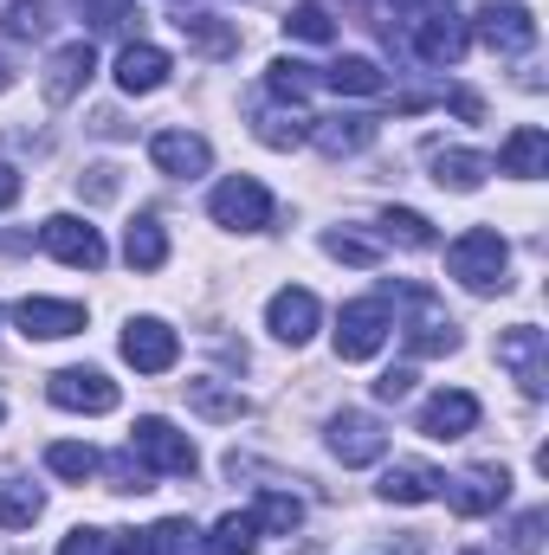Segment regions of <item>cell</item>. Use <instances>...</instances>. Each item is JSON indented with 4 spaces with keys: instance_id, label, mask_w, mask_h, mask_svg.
Wrapping results in <instances>:
<instances>
[{
    "instance_id": "cell-1",
    "label": "cell",
    "mask_w": 549,
    "mask_h": 555,
    "mask_svg": "<svg viewBox=\"0 0 549 555\" xmlns=\"http://www.w3.org/2000/svg\"><path fill=\"white\" fill-rule=\"evenodd\" d=\"M446 272L459 278L465 291H478V297H491V291H505L511 284V246H505V233H491V227H472V233H459L452 246H446Z\"/></svg>"
},
{
    "instance_id": "cell-2",
    "label": "cell",
    "mask_w": 549,
    "mask_h": 555,
    "mask_svg": "<svg viewBox=\"0 0 549 555\" xmlns=\"http://www.w3.org/2000/svg\"><path fill=\"white\" fill-rule=\"evenodd\" d=\"M130 459H137L149 478H194V465H201L194 439H188V433H175L168 420H155V414L130 426Z\"/></svg>"
},
{
    "instance_id": "cell-3",
    "label": "cell",
    "mask_w": 549,
    "mask_h": 555,
    "mask_svg": "<svg viewBox=\"0 0 549 555\" xmlns=\"http://www.w3.org/2000/svg\"><path fill=\"white\" fill-rule=\"evenodd\" d=\"M388 330H395L388 297H356V304H343V323H336V356H343V362H369V356L388 343Z\"/></svg>"
},
{
    "instance_id": "cell-4",
    "label": "cell",
    "mask_w": 549,
    "mask_h": 555,
    "mask_svg": "<svg viewBox=\"0 0 549 555\" xmlns=\"http://www.w3.org/2000/svg\"><path fill=\"white\" fill-rule=\"evenodd\" d=\"M207 214H214L220 227H233V233H259V227H272V194H266L253 175H227V181L214 188Z\"/></svg>"
},
{
    "instance_id": "cell-5",
    "label": "cell",
    "mask_w": 549,
    "mask_h": 555,
    "mask_svg": "<svg viewBox=\"0 0 549 555\" xmlns=\"http://www.w3.org/2000/svg\"><path fill=\"white\" fill-rule=\"evenodd\" d=\"M498 362L518 375V388H524L531 401H544V388H549V336L544 330H531V323L505 330V336H498Z\"/></svg>"
},
{
    "instance_id": "cell-6",
    "label": "cell",
    "mask_w": 549,
    "mask_h": 555,
    "mask_svg": "<svg viewBox=\"0 0 549 555\" xmlns=\"http://www.w3.org/2000/svg\"><path fill=\"white\" fill-rule=\"evenodd\" d=\"M39 246L59 259V266H78V272H98L111 253H104V240H98V227H85L78 214H52L46 227H39Z\"/></svg>"
},
{
    "instance_id": "cell-7",
    "label": "cell",
    "mask_w": 549,
    "mask_h": 555,
    "mask_svg": "<svg viewBox=\"0 0 549 555\" xmlns=\"http://www.w3.org/2000/svg\"><path fill=\"white\" fill-rule=\"evenodd\" d=\"M439 498H446L459 517H491V511L511 498V472H505V465H472V472L446 478V485H439Z\"/></svg>"
},
{
    "instance_id": "cell-8",
    "label": "cell",
    "mask_w": 549,
    "mask_h": 555,
    "mask_svg": "<svg viewBox=\"0 0 549 555\" xmlns=\"http://www.w3.org/2000/svg\"><path fill=\"white\" fill-rule=\"evenodd\" d=\"M408 297V330H401V343H408V356H446V349H459V330H452V317L433 304V291H401Z\"/></svg>"
},
{
    "instance_id": "cell-9",
    "label": "cell",
    "mask_w": 549,
    "mask_h": 555,
    "mask_svg": "<svg viewBox=\"0 0 549 555\" xmlns=\"http://www.w3.org/2000/svg\"><path fill=\"white\" fill-rule=\"evenodd\" d=\"M46 395H52V408H65V414H111V408H117V382H111L104 369H59V375L46 382Z\"/></svg>"
},
{
    "instance_id": "cell-10",
    "label": "cell",
    "mask_w": 549,
    "mask_h": 555,
    "mask_svg": "<svg viewBox=\"0 0 549 555\" xmlns=\"http://www.w3.org/2000/svg\"><path fill=\"white\" fill-rule=\"evenodd\" d=\"M124 362H130L137 375H168V369L181 362V336H175L162 317H137V323L124 330Z\"/></svg>"
},
{
    "instance_id": "cell-11",
    "label": "cell",
    "mask_w": 549,
    "mask_h": 555,
    "mask_svg": "<svg viewBox=\"0 0 549 555\" xmlns=\"http://www.w3.org/2000/svg\"><path fill=\"white\" fill-rule=\"evenodd\" d=\"M91 72H98V46H91V39H72V46H59V52L46 59V78H39L46 104H72V98L91 85Z\"/></svg>"
},
{
    "instance_id": "cell-12",
    "label": "cell",
    "mask_w": 549,
    "mask_h": 555,
    "mask_svg": "<svg viewBox=\"0 0 549 555\" xmlns=\"http://www.w3.org/2000/svg\"><path fill=\"white\" fill-rule=\"evenodd\" d=\"M478 39L491 46V52H531L537 46V20H531V7H518V0H491V7H478Z\"/></svg>"
},
{
    "instance_id": "cell-13",
    "label": "cell",
    "mask_w": 549,
    "mask_h": 555,
    "mask_svg": "<svg viewBox=\"0 0 549 555\" xmlns=\"http://www.w3.org/2000/svg\"><path fill=\"white\" fill-rule=\"evenodd\" d=\"M13 323H20L33 343H59V336H78V330H85V304H65V297H20V304H13Z\"/></svg>"
},
{
    "instance_id": "cell-14",
    "label": "cell",
    "mask_w": 549,
    "mask_h": 555,
    "mask_svg": "<svg viewBox=\"0 0 549 555\" xmlns=\"http://www.w3.org/2000/svg\"><path fill=\"white\" fill-rule=\"evenodd\" d=\"M330 452H336L343 465H375V459L388 452V433H382V420L375 414L343 408V414L330 420Z\"/></svg>"
},
{
    "instance_id": "cell-15",
    "label": "cell",
    "mask_w": 549,
    "mask_h": 555,
    "mask_svg": "<svg viewBox=\"0 0 549 555\" xmlns=\"http://www.w3.org/2000/svg\"><path fill=\"white\" fill-rule=\"evenodd\" d=\"M149 162H155L162 175L194 181V175L214 168V149H207V137H194V130H155V137H149Z\"/></svg>"
},
{
    "instance_id": "cell-16",
    "label": "cell",
    "mask_w": 549,
    "mask_h": 555,
    "mask_svg": "<svg viewBox=\"0 0 549 555\" xmlns=\"http://www.w3.org/2000/svg\"><path fill=\"white\" fill-rule=\"evenodd\" d=\"M465 46H472V33H465L459 13L439 7V13H426V20H413V52H420L426 65H459Z\"/></svg>"
},
{
    "instance_id": "cell-17",
    "label": "cell",
    "mask_w": 549,
    "mask_h": 555,
    "mask_svg": "<svg viewBox=\"0 0 549 555\" xmlns=\"http://www.w3.org/2000/svg\"><path fill=\"white\" fill-rule=\"evenodd\" d=\"M266 323H272L278 343H291V349H297V343H310V336H317L323 304H317L310 291H297V284H291V291H278L272 304H266Z\"/></svg>"
},
{
    "instance_id": "cell-18",
    "label": "cell",
    "mask_w": 549,
    "mask_h": 555,
    "mask_svg": "<svg viewBox=\"0 0 549 555\" xmlns=\"http://www.w3.org/2000/svg\"><path fill=\"white\" fill-rule=\"evenodd\" d=\"M472 426H478V395H465V388H446V395H433L420 408V433L426 439H465Z\"/></svg>"
},
{
    "instance_id": "cell-19",
    "label": "cell",
    "mask_w": 549,
    "mask_h": 555,
    "mask_svg": "<svg viewBox=\"0 0 549 555\" xmlns=\"http://www.w3.org/2000/svg\"><path fill=\"white\" fill-rule=\"evenodd\" d=\"M168 72H175V65H168V52H162V46H124V52H117V85H124L130 98L162 91V85H168Z\"/></svg>"
},
{
    "instance_id": "cell-20",
    "label": "cell",
    "mask_w": 549,
    "mask_h": 555,
    "mask_svg": "<svg viewBox=\"0 0 549 555\" xmlns=\"http://www.w3.org/2000/svg\"><path fill=\"white\" fill-rule=\"evenodd\" d=\"M310 142H317L330 162L362 155V149L375 142V117H310Z\"/></svg>"
},
{
    "instance_id": "cell-21",
    "label": "cell",
    "mask_w": 549,
    "mask_h": 555,
    "mask_svg": "<svg viewBox=\"0 0 549 555\" xmlns=\"http://www.w3.org/2000/svg\"><path fill=\"white\" fill-rule=\"evenodd\" d=\"M498 168H505V175H518V181H537V175H549V137L537 130V124L511 130V137H505V149H498Z\"/></svg>"
},
{
    "instance_id": "cell-22",
    "label": "cell",
    "mask_w": 549,
    "mask_h": 555,
    "mask_svg": "<svg viewBox=\"0 0 549 555\" xmlns=\"http://www.w3.org/2000/svg\"><path fill=\"white\" fill-rule=\"evenodd\" d=\"M336 98H382L388 91V72L375 65V59H336V65H323L317 72Z\"/></svg>"
},
{
    "instance_id": "cell-23",
    "label": "cell",
    "mask_w": 549,
    "mask_h": 555,
    "mask_svg": "<svg viewBox=\"0 0 549 555\" xmlns=\"http://www.w3.org/2000/svg\"><path fill=\"white\" fill-rule=\"evenodd\" d=\"M175 26H181V39H188L194 52H207V59H233V52H240V26H227L220 13H181Z\"/></svg>"
},
{
    "instance_id": "cell-24",
    "label": "cell",
    "mask_w": 549,
    "mask_h": 555,
    "mask_svg": "<svg viewBox=\"0 0 549 555\" xmlns=\"http://www.w3.org/2000/svg\"><path fill=\"white\" fill-rule=\"evenodd\" d=\"M485 175H491L485 155H472V149H433V181H439V188H452V194H478Z\"/></svg>"
},
{
    "instance_id": "cell-25",
    "label": "cell",
    "mask_w": 549,
    "mask_h": 555,
    "mask_svg": "<svg viewBox=\"0 0 549 555\" xmlns=\"http://www.w3.org/2000/svg\"><path fill=\"white\" fill-rule=\"evenodd\" d=\"M439 485H446V478H439L433 465H388L375 491H382L388 504H433V498H439Z\"/></svg>"
},
{
    "instance_id": "cell-26",
    "label": "cell",
    "mask_w": 549,
    "mask_h": 555,
    "mask_svg": "<svg viewBox=\"0 0 549 555\" xmlns=\"http://www.w3.org/2000/svg\"><path fill=\"white\" fill-rule=\"evenodd\" d=\"M188 408L201 420H246V395L227 388V382H214V375H194L188 382Z\"/></svg>"
},
{
    "instance_id": "cell-27",
    "label": "cell",
    "mask_w": 549,
    "mask_h": 555,
    "mask_svg": "<svg viewBox=\"0 0 549 555\" xmlns=\"http://www.w3.org/2000/svg\"><path fill=\"white\" fill-rule=\"evenodd\" d=\"M317 85H323L317 65H304V59H272V65H266V91H272L278 104H291V111H297Z\"/></svg>"
},
{
    "instance_id": "cell-28",
    "label": "cell",
    "mask_w": 549,
    "mask_h": 555,
    "mask_svg": "<svg viewBox=\"0 0 549 555\" xmlns=\"http://www.w3.org/2000/svg\"><path fill=\"white\" fill-rule=\"evenodd\" d=\"M124 259H130V272H162V266H168V233H162V220H130Z\"/></svg>"
},
{
    "instance_id": "cell-29",
    "label": "cell",
    "mask_w": 549,
    "mask_h": 555,
    "mask_svg": "<svg viewBox=\"0 0 549 555\" xmlns=\"http://www.w3.org/2000/svg\"><path fill=\"white\" fill-rule=\"evenodd\" d=\"M382 233H388L395 246H408V253H433V246H439L433 220H426V214H413V207H388V214H382Z\"/></svg>"
},
{
    "instance_id": "cell-30",
    "label": "cell",
    "mask_w": 549,
    "mask_h": 555,
    "mask_svg": "<svg viewBox=\"0 0 549 555\" xmlns=\"http://www.w3.org/2000/svg\"><path fill=\"white\" fill-rule=\"evenodd\" d=\"M98 465H104V459H98L91 446H78V439H59V446H46V472H52V478H72V485H85Z\"/></svg>"
},
{
    "instance_id": "cell-31",
    "label": "cell",
    "mask_w": 549,
    "mask_h": 555,
    "mask_svg": "<svg viewBox=\"0 0 549 555\" xmlns=\"http://www.w3.org/2000/svg\"><path fill=\"white\" fill-rule=\"evenodd\" d=\"M0 33H7V39H46V33H52V7H46V0H7Z\"/></svg>"
},
{
    "instance_id": "cell-32",
    "label": "cell",
    "mask_w": 549,
    "mask_h": 555,
    "mask_svg": "<svg viewBox=\"0 0 549 555\" xmlns=\"http://www.w3.org/2000/svg\"><path fill=\"white\" fill-rule=\"evenodd\" d=\"M253 524H259L266 537H291V530L304 524V504H297L291 491H266V498L253 504Z\"/></svg>"
},
{
    "instance_id": "cell-33",
    "label": "cell",
    "mask_w": 549,
    "mask_h": 555,
    "mask_svg": "<svg viewBox=\"0 0 549 555\" xmlns=\"http://www.w3.org/2000/svg\"><path fill=\"white\" fill-rule=\"evenodd\" d=\"M253 543H259V524H253V511L240 517H220L214 524V537H207V555H253Z\"/></svg>"
},
{
    "instance_id": "cell-34",
    "label": "cell",
    "mask_w": 549,
    "mask_h": 555,
    "mask_svg": "<svg viewBox=\"0 0 549 555\" xmlns=\"http://www.w3.org/2000/svg\"><path fill=\"white\" fill-rule=\"evenodd\" d=\"M39 511H46V498H39L33 485H7V491H0V530H33Z\"/></svg>"
},
{
    "instance_id": "cell-35",
    "label": "cell",
    "mask_w": 549,
    "mask_h": 555,
    "mask_svg": "<svg viewBox=\"0 0 549 555\" xmlns=\"http://www.w3.org/2000/svg\"><path fill=\"white\" fill-rule=\"evenodd\" d=\"M259 142L266 149H297V142H310V117L304 111H266L259 117Z\"/></svg>"
},
{
    "instance_id": "cell-36",
    "label": "cell",
    "mask_w": 549,
    "mask_h": 555,
    "mask_svg": "<svg viewBox=\"0 0 549 555\" xmlns=\"http://www.w3.org/2000/svg\"><path fill=\"white\" fill-rule=\"evenodd\" d=\"M284 33H291V39H310V46H330V39H336V20H330L317 0H304V7L284 13Z\"/></svg>"
},
{
    "instance_id": "cell-37",
    "label": "cell",
    "mask_w": 549,
    "mask_h": 555,
    "mask_svg": "<svg viewBox=\"0 0 549 555\" xmlns=\"http://www.w3.org/2000/svg\"><path fill=\"white\" fill-rule=\"evenodd\" d=\"M149 543H155V555H207L201 530H194L188 517H168V524H155V530H149Z\"/></svg>"
},
{
    "instance_id": "cell-38",
    "label": "cell",
    "mask_w": 549,
    "mask_h": 555,
    "mask_svg": "<svg viewBox=\"0 0 549 555\" xmlns=\"http://www.w3.org/2000/svg\"><path fill=\"white\" fill-rule=\"evenodd\" d=\"M544 530H549L544 511H524V517L511 524V550H518V555H537V550H544Z\"/></svg>"
},
{
    "instance_id": "cell-39",
    "label": "cell",
    "mask_w": 549,
    "mask_h": 555,
    "mask_svg": "<svg viewBox=\"0 0 549 555\" xmlns=\"http://www.w3.org/2000/svg\"><path fill=\"white\" fill-rule=\"evenodd\" d=\"M323 253H330V259H343V266H375V246H369V240H356V233H330V240H323Z\"/></svg>"
},
{
    "instance_id": "cell-40",
    "label": "cell",
    "mask_w": 549,
    "mask_h": 555,
    "mask_svg": "<svg viewBox=\"0 0 549 555\" xmlns=\"http://www.w3.org/2000/svg\"><path fill=\"white\" fill-rule=\"evenodd\" d=\"M59 555H117V537L111 530H72L59 543Z\"/></svg>"
},
{
    "instance_id": "cell-41",
    "label": "cell",
    "mask_w": 549,
    "mask_h": 555,
    "mask_svg": "<svg viewBox=\"0 0 549 555\" xmlns=\"http://www.w3.org/2000/svg\"><path fill=\"white\" fill-rule=\"evenodd\" d=\"M117 175H124V168H111V162H104V168L78 175V194H85V201H117V188H124Z\"/></svg>"
},
{
    "instance_id": "cell-42",
    "label": "cell",
    "mask_w": 549,
    "mask_h": 555,
    "mask_svg": "<svg viewBox=\"0 0 549 555\" xmlns=\"http://www.w3.org/2000/svg\"><path fill=\"white\" fill-rule=\"evenodd\" d=\"M78 7H85V20H91V26H104V33H111V26H124V20L137 13V0H78Z\"/></svg>"
},
{
    "instance_id": "cell-43",
    "label": "cell",
    "mask_w": 549,
    "mask_h": 555,
    "mask_svg": "<svg viewBox=\"0 0 549 555\" xmlns=\"http://www.w3.org/2000/svg\"><path fill=\"white\" fill-rule=\"evenodd\" d=\"M408 395H413V369H388L375 382V401H408Z\"/></svg>"
},
{
    "instance_id": "cell-44",
    "label": "cell",
    "mask_w": 549,
    "mask_h": 555,
    "mask_svg": "<svg viewBox=\"0 0 549 555\" xmlns=\"http://www.w3.org/2000/svg\"><path fill=\"white\" fill-rule=\"evenodd\" d=\"M111 478H117V491H149V472L130 459V446H124V459L111 465Z\"/></svg>"
},
{
    "instance_id": "cell-45",
    "label": "cell",
    "mask_w": 549,
    "mask_h": 555,
    "mask_svg": "<svg viewBox=\"0 0 549 555\" xmlns=\"http://www.w3.org/2000/svg\"><path fill=\"white\" fill-rule=\"evenodd\" d=\"M452 111H459V117H465V124H478V117H485V104H478V98H472V91H452Z\"/></svg>"
},
{
    "instance_id": "cell-46",
    "label": "cell",
    "mask_w": 549,
    "mask_h": 555,
    "mask_svg": "<svg viewBox=\"0 0 549 555\" xmlns=\"http://www.w3.org/2000/svg\"><path fill=\"white\" fill-rule=\"evenodd\" d=\"M13 201H20V175H13V168H7V162H0V214H7V207H13Z\"/></svg>"
},
{
    "instance_id": "cell-47",
    "label": "cell",
    "mask_w": 549,
    "mask_h": 555,
    "mask_svg": "<svg viewBox=\"0 0 549 555\" xmlns=\"http://www.w3.org/2000/svg\"><path fill=\"white\" fill-rule=\"evenodd\" d=\"M117 555H155V543L149 537H117Z\"/></svg>"
},
{
    "instance_id": "cell-48",
    "label": "cell",
    "mask_w": 549,
    "mask_h": 555,
    "mask_svg": "<svg viewBox=\"0 0 549 555\" xmlns=\"http://www.w3.org/2000/svg\"><path fill=\"white\" fill-rule=\"evenodd\" d=\"M382 7H395V13H420L426 0H382Z\"/></svg>"
},
{
    "instance_id": "cell-49",
    "label": "cell",
    "mask_w": 549,
    "mask_h": 555,
    "mask_svg": "<svg viewBox=\"0 0 549 555\" xmlns=\"http://www.w3.org/2000/svg\"><path fill=\"white\" fill-rule=\"evenodd\" d=\"M0 91H13V65L7 59H0Z\"/></svg>"
},
{
    "instance_id": "cell-50",
    "label": "cell",
    "mask_w": 549,
    "mask_h": 555,
    "mask_svg": "<svg viewBox=\"0 0 549 555\" xmlns=\"http://www.w3.org/2000/svg\"><path fill=\"white\" fill-rule=\"evenodd\" d=\"M459 555H491V550H459Z\"/></svg>"
}]
</instances>
